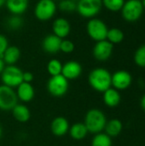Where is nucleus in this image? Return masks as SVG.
<instances>
[{
  "instance_id": "obj_4",
  "label": "nucleus",
  "mask_w": 145,
  "mask_h": 146,
  "mask_svg": "<svg viewBox=\"0 0 145 146\" xmlns=\"http://www.w3.org/2000/svg\"><path fill=\"white\" fill-rule=\"evenodd\" d=\"M109 28L105 22L98 18H91L86 24V32L88 36L96 42L105 40Z\"/></svg>"
},
{
  "instance_id": "obj_7",
  "label": "nucleus",
  "mask_w": 145,
  "mask_h": 146,
  "mask_svg": "<svg viewBox=\"0 0 145 146\" xmlns=\"http://www.w3.org/2000/svg\"><path fill=\"white\" fill-rule=\"evenodd\" d=\"M103 8L102 0H79L77 2V12L84 18H95Z\"/></svg>"
},
{
  "instance_id": "obj_16",
  "label": "nucleus",
  "mask_w": 145,
  "mask_h": 146,
  "mask_svg": "<svg viewBox=\"0 0 145 146\" xmlns=\"http://www.w3.org/2000/svg\"><path fill=\"white\" fill-rule=\"evenodd\" d=\"M16 90V96L19 100L24 103H28L32 101L34 98L35 92L33 86L31 85V83H26L22 82L17 87Z\"/></svg>"
},
{
  "instance_id": "obj_35",
  "label": "nucleus",
  "mask_w": 145,
  "mask_h": 146,
  "mask_svg": "<svg viewBox=\"0 0 145 146\" xmlns=\"http://www.w3.org/2000/svg\"><path fill=\"white\" fill-rule=\"evenodd\" d=\"M5 1H6V0H0V8H1L3 5H4V3H5Z\"/></svg>"
},
{
  "instance_id": "obj_33",
  "label": "nucleus",
  "mask_w": 145,
  "mask_h": 146,
  "mask_svg": "<svg viewBox=\"0 0 145 146\" xmlns=\"http://www.w3.org/2000/svg\"><path fill=\"white\" fill-rule=\"evenodd\" d=\"M4 67H5V63L3 62V61L2 57H0V74H1V73L3 72V70Z\"/></svg>"
},
{
  "instance_id": "obj_14",
  "label": "nucleus",
  "mask_w": 145,
  "mask_h": 146,
  "mask_svg": "<svg viewBox=\"0 0 145 146\" xmlns=\"http://www.w3.org/2000/svg\"><path fill=\"white\" fill-rule=\"evenodd\" d=\"M50 130L51 133L57 137L64 136L69 131L68 121L62 116L56 117L50 124Z\"/></svg>"
},
{
  "instance_id": "obj_36",
  "label": "nucleus",
  "mask_w": 145,
  "mask_h": 146,
  "mask_svg": "<svg viewBox=\"0 0 145 146\" xmlns=\"http://www.w3.org/2000/svg\"><path fill=\"white\" fill-rule=\"evenodd\" d=\"M141 2H142V4L144 6V9H145V0H141Z\"/></svg>"
},
{
  "instance_id": "obj_22",
  "label": "nucleus",
  "mask_w": 145,
  "mask_h": 146,
  "mask_svg": "<svg viewBox=\"0 0 145 146\" xmlns=\"http://www.w3.org/2000/svg\"><path fill=\"white\" fill-rule=\"evenodd\" d=\"M122 127L123 126L120 120L113 119L106 123L104 130L106 132V134L109 137H116L121 133Z\"/></svg>"
},
{
  "instance_id": "obj_40",
  "label": "nucleus",
  "mask_w": 145,
  "mask_h": 146,
  "mask_svg": "<svg viewBox=\"0 0 145 146\" xmlns=\"http://www.w3.org/2000/svg\"><path fill=\"white\" fill-rule=\"evenodd\" d=\"M140 1H141V0H140Z\"/></svg>"
},
{
  "instance_id": "obj_17",
  "label": "nucleus",
  "mask_w": 145,
  "mask_h": 146,
  "mask_svg": "<svg viewBox=\"0 0 145 146\" xmlns=\"http://www.w3.org/2000/svg\"><path fill=\"white\" fill-rule=\"evenodd\" d=\"M4 4L12 15H21L27 9L29 0H6Z\"/></svg>"
},
{
  "instance_id": "obj_9",
  "label": "nucleus",
  "mask_w": 145,
  "mask_h": 146,
  "mask_svg": "<svg viewBox=\"0 0 145 146\" xmlns=\"http://www.w3.org/2000/svg\"><path fill=\"white\" fill-rule=\"evenodd\" d=\"M16 92L13 88L4 85L0 86V110L3 111L12 110L17 104Z\"/></svg>"
},
{
  "instance_id": "obj_10",
  "label": "nucleus",
  "mask_w": 145,
  "mask_h": 146,
  "mask_svg": "<svg viewBox=\"0 0 145 146\" xmlns=\"http://www.w3.org/2000/svg\"><path fill=\"white\" fill-rule=\"evenodd\" d=\"M114 50V44L107 39L96 42L93 47V56L100 62H105L111 56Z\"/></svg>"
},
{
  "instance_id": "obj_32",
  "label": "nucleus",
  "mask_w": 145,
  "mask_h": 146,
  "mask_svg": "<svg viewBox=\"0 0 145 146\" xmlns=\"http://www.w3.org/2000/svg\"><path fill=\"white\" fill-rule=\"evenodd\" d=\"M22 80L26 83H31L33 80V74L31 72H23Z\"/></svg>"
},
{
  "instance_id": "obj_15",
  "label": "nucleus",
  "mask_w": 145,
  "mask_h": 146,
  "mask_svg": "<svg viewBox=\"0 0 145 146\" xmlns=\"http://www.w3.org/2000/svg\"><path fill=\"white\" fill-rule=\"evenodd\" d=\"M62 40V38H58L54 34H49L43 39L42 48L46 53L56 54L58 51H60Z\"/></svg>"
},
{
  "instance_id": "obj_31",
  "label": "nucleus",
  "mask_w": 145,
  "mask_h": 146,
  "mask_svg": "<svg viewBox=\"0 0 145 146\" xmlns=\"http://www.w3.org/2000/svg\"><path fill=\"white\" fill-rule=\"evenodd\" d=\"M8 46H9V41L7 38L4 35L0 34V57H2L3 54L4 53Z\"/></svg>"
},
{
  "instance_id": "obj_38",
  "label": "nucleus",
  "mask_w": 145,
  "mask_h": 146,
  "mask_svg": "<svg viewBox=\"0 0 145 146\" xmlns=\"http://www.w3.org/2000/svg\"><path fill=\"white\" fill-rule=\"evenodd\" d=\"M73 1H74V2H78L79 0H73Z\"/></svg>"
},
{
  "instance_id": "obj_23",
  "label": "nucleus",
  "mask_w": 145,
  "mask_h": 146,
  "mask_svg": "<svg viewBox=\"0 0 145 146\" xmlns=\"http://www.w3.org/2000/svg\"><path fill=\"white\" fill-rule=\"evenodd\" d=\"M106 39L109 42H110L112 44H120L124 39V33L122 32V30L116 27L110 28L108 31Z\"/></svg>"
},
{
  "instance_id": "obj_29",
  "label": "nucleus",
  "mask_w": 145,
  "mask_h": 146,
  "mask_svg": "<svg viewBox=\"0 0 145 146\" xmlns=\"http://www.w3.org/2000/svg\"><path fill=\"white\" fill-rule=\"evenodd\" d=\"M135 63L141 68H145V44L141 45L134 54Z\"/></svg>"
},
{
  "instance_id": "obj_28",
  "label": "nucleus",
  "mask_w": 145,
  "mask_h": 146,
  "mask_svg": "<svg viewBox=\"0 0 145 146\" xmlns=\"http://www.w3.org/2000/svg\"><path fill=\"white\" fill-rule=\"evenodd\" d=\"M23 25V20L20 15H12L8 20H7V26L11 30H18L20 29Z\"/></svg>"
},
{
  "instance_id": "obj_39",
  "label": "nucleus",
  "mask_w": 145,
  "mask_h": 146,
  "mask_svg": "<svg viewBox=\"0 0 145 146\" xmlns=\"http://www.w3.org/2000/svg\"><path fill=\"white\" fill-rule=\"evenodd\" d=\"M54 1L56 2V1H61V0H54Z\"/></svg>"
},
{
  "instance_id": "obj_18",
  "label": "nucleus",
  "mask_w": 145,
  "mask_h": 146,
  "mask_svg": "<svg viewBox=\"0 0 145 146\" xmlns=\"http://www.w3.org/2000/svg\"><path fill=\"white\" fill-rule=\"evenodd\" d=\"M21 57V50L17 46L9 45L2 56V59L5 64L15 65Z\"/></svg>"
},
{
  "instance_id": "obj_25",
  "label": "nucleus",
  "mask_w": 145,
  "mask_h": 146,
  "mask_svg": "<svg viewBox=\"0 0 145 146\" xmlns=\"http://www.w3.org/2000/svg\"><path fill=\"white\" fill-rule=\"evenodd\" d=\"M62 63L57 59H51L47 64V71L50 76L62 74Z\"/></svg>"
},
{
  "instance_id": "obj_34",
  "label": "nucleus",
  "mask_w": 145,
  "mask_h": 146,
  "mask_svg": "<svg viewBox=\"0 0 145 146\" xmlns=\"http://www.w3.org/2000/svg\"><path fill=\"white\" fill-rule=\"evenodd\" d=\"M141 107L143 108V110H145V95L142 98V99H141Z\"/></svg>"
},
{
  "instance_id": "obj_5",
  "label": "nucleus",
  "mask_w": 145,
  "mask_h": 146,
  "mask_svg": "<svg viewBox=\"0 0 145 146\" xmlns=\"http://www.w3.org/2000/svg\"><path fill=\"white\" fill-rule=\"evenodd\" d=\"M57 5L54 0H39L34 8V15L40 21H48L56 15Z\"/></svg>"
},
{
  "instance_id": "obj_2",
  "label": "nucleus",
  "mask_w": 145,
  "mask_h": 146,
  "mask_svg": "<svg viewBox=\"0 0 145 146\" xmlns=\"http://www.w3.org/2000/svg\"><path fill=\"white\" fill-rule=\"evenodd\" d=\"M107 123L106 116L103 112L97 109L90 110L85 116L84 124L85 125L89 133L97 134L104 130Z\"/></svg>"
},
{
  "instance_id": "obj_11",
  "label": "nucleus",
  "mask_w": 145,
  "mask_h": 146,
  "mask_svg": "<svg viewBox=\"0 0 145 146\" xmlns=\"http://www.w3.org/2000/svg\"><path fill=\"white\" fill-rule=\"evenodd\" d=\"M132 84V75L126 70L116 71L111 76V86L116 90H125Z\"/></svg>"
},
{
  "instance_id": "obj_3",
  "label": "nucleus",
  "mask_w": 145,
  "mask_h": 146,
  "mask_svg": "<svg viewBox=\"0 0 145 146\" xmlns=\"http://www.w3.org/2000/svg\"><path fill=\"white\" fill-rule=\"evenodd\" d=\"M121 15L127 22H135L140 19L144 13V6L140 0H127L125 2Z\"/></svg>"
},
{
  "instance_id": "obj_27",
  "label": "nucleus",
  "mask_w": 145,
  "mask_h": 146,
  "mask_svg": "<svg viewBox=\"0 0 145 146\" xmlns=\"http://www.w3.org/2000/svg\"><path fill=\"white\" fill-rule=\"evenodd\" d=\"M59 9L65 13H73L77 10V2L73 0H61L59 1Z\"/></svg>"
},
{
  "instance_id": "obj_13",
  "label": "nucleus",
  "mask_w": 145,
  "mask_h": 146,
  "mask_svg": "<svg viewBox=\"0 0 145 146\" xmlns=\"http://www.w3.org/2000/svg\"><path fill=\"white\" fill-rule=\"evenodd\" d=\"M82 73V66L76 61H69L62 65V75L68 80H73L79 78Z\"/></svg>"
},
{
  "instance_id": "obj_6",
  "label": "nucleus",
  "mask_w": 145,
  "mask_h": 146,
  "mask_svg": "<svg viewBox=\"0 0 145 146\" xmlns=\"http://www.w3.org/2000/svg\"><path fill=\"white\" fill-rule=\"evenodd\" d=\"M22 74L23 71H21L20 68L15 65H8L7 67H4L1 73V80L3 85L15 88L23 82Z\"/></svg>"
},
{
  "instance_id": "obj_37",
  "label": "nucleus",
  "mask_w": 145,
  "mask_h": 146,
  "mask_svg": "<svg viewBox=\"0 0 145 146\" xmlns=\"http://www.w3.org/2000/svg\"><path fill=\"white\" fill-rule=\"evenodd\" d=\"M2 136V128H1V126H0V138Z\"/></svg>"
},
{
  "instance_id": "obj_19",
  "label": "nucleus",
  "mask_w": 145,
  "mask_h": 146,
  "mask_svg": "<svg viewBox=\"0 0 145 146\" xmlns=\"http://www.w3.org/2000/svg\"><path fill=\"white\" fill-rule=\"evenodd\" d=\"M12 115L14 118L21 123L26 122L29 121L31 117V112L30 110L23 104H16L13 109H12Z\"/></svg>"
},
{
  "instance_id": "obj_12",
  "label": "nucleus",
  "mask_w": 145,
  "mask_h": 146,
  "mask_svg": "<svg viewBox=\"0 0 145 146\" xmlns=\"http://www.w3.org/2000/svg\"><path fill=\"white\" fill-rule=\"evenodd\" d=\"M52 32L53 34L58 38L64 39L66 38L71 32L70 22L63 17H59L54 20L52 23Z\"/></svg>"
},
{
  "instance_id": "obj_30",
  "label": "nucleus",
  "mask_w": 145,
  "mask_h": 146,
  "mask_svg": "<svg viewBox=\"0 0 145 146\" xmlns=\"http://www.w3.org/2000/svg\"><path fill=\"white\" fill-rule=\"evenodd\" d=\"M74 44L68 39H62L61 42V46H60V51H62L65 54H69L72 53L74 50Z\"/></svg>"
},
{
  "instance_id": "obj_24",
  "label": "nucleus",
  "mask_w": 145,
  "mask_h": 146,
  "mask_svg": "<svg viewBox=\"0 0 145 146\" xmlns=\"http://www.w3.org/2000/svg\"><path fill=\"white\" fill-rule=\"evenodd\" d=\"M91 146H112L111 138L106 133H97L91 141Z\"/></svg>"
},
{
  "instance_id": "obj_8",
  "label": "nucleus",
  "mask_w": 145,
  "mask_h": 146,
  "mask_svg": "<svg viewBox=\"0 0 145 146\" xmlns=\"http://www.w3.org/2000/svg\"><path fill=\"white\" fill-rule=\"evenodd\" d=\"M69 88L68 80L62 74L50 76L47 82V91L49 93L56 98L64 96Z\"/></svg>"
},
{
  "instance_id": "obj_21",
  "label": "nucleus",
  "mask_w": 145,
  "mask_h": 146,
  "mask_svg": "<svg viewBox=\"0 0 145 146\" xmlns=\"http://www.w3.org/2000/svg\"><path fill=\"white\" fill-rule=\"evenodd\" d=\"M69 134L74 140H82L88 134V130L85 125L82 122H77L69 127Z\"/></svg>"
},
{
  "instance_id": "obj_20",
  "label": "nucleus",
  "mask_w": 145,
  "mask_h": 146,
  "mask_svg": "<svg viewBox=\"0 0 145 146\" xmlns=\"http://www.w3.org/2000/svg\"><path fill=\"white\" fill-rule=\"evenodd\" d=\"M103 102L110 108H115L121 103V95L116 89L109 88L103 92Z\"/></svg>"
},
{
  "instance_id": "obj_1",
  "label": "nucleus",
  "mask_w": 145,
  "mask_h": 146,
  "mask_svg": "<svg viewBox=\"0 0 145 146\" xmlns=\"http://www.w3.org/2000/svg\"><path fill=\"white\" fill-rule=\"evenodd\" d=\"M112 74L103 68H97L91 71L88 75L89 85L95 91L104 92L111 86Z\"/></svg>"
},
{
  "instance_id": "obj_26",
  "label": "nucleus",
  "mask_w": 145,
  "mask_h": 146,
  "mask_svg": "<svg viewBox=\"0 0 145 146\" xmlns=\"http://www.w3.org/2000/svg\"><path fill=\"white\" fill-rule=\"evenodd\" d=\"M125 0H102L103 6H104L108 10L112 12H117L121 10Z\"/></svg>"
}]
</instances>
